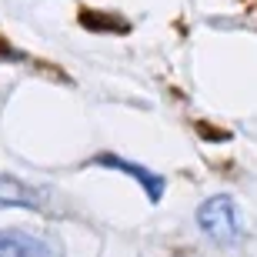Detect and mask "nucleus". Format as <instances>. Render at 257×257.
Returning a JSON list of instances; mask_svg holds the SVG:
<instances>
[{"label":"nucleus","mask_w":257,"mask_h":257,"mask_svg":"<svg viewBox=\"0 0 257 257\" xmlns=\"http://www.w3.org/2000/svg\"><path fill=\"white\" fill-rule=\"evenodd\" d=\"M197 227L214 244H240L244 240V217L230 194H214L197 207Z\"/></svg>","instance_id":"obj_1"},{"label":"nucleus","mask_w":257,"mask_h":257,"mask_svg":"<svg viewBox=\"0 0 257 257\" xmlns=\"http://www.w3.org/2000/svg\"><path fill=\"white\" fill-rule=\"evenodd\" d=\"M90 164H94V167H107V171L127 174L131 181H137L144 187V194H147V200H151V204H157V200L164 197L167 177H164V174H157V171H151V167H144V164H134V161H127V157H120V154H110V151L97 154Z\"/></svg>","instance_id":"obj_2"},{"label":"nucleus","mask_w":257,"mask_h":257,"mask_svg":"<svg viewBox=\"0 0 257 257\" xmlns=\"http://www.w3.org/2000/svg\"><path fill=\"white\" fill-rule=\"evenodd\" d=\"M0 257H60V250L27 230H0Z\"/></svg>","instance_id":"obj_3"},{"label":"nucleus","mask_w":257,"mask_h":257,"mask_svg":"<svg viewBox=\"0 0 257 257\" xmlns=\"http://www.w3.org/2000/svg\"><path fill=\"white\" fill-rule=\"evenodd\" d=\"M4 207H44V194L37 187L24 184L20 177H10V174H0V210Z\"/></svg>","instance_id":"obj_4"},{"label":"nucleus","mask_w":257,"mask_h":257,"mask_svg":"<svg viewBox=\"0 0 257 257\" xmlns=\"http://www.w3.org/2000/svg\"><path fill=\"white\" fill-rule=\"evenodd\" d=\"M80 27L97 30V34H104V30H120V34H127L131 24L120 20V17H110V14H100V10H80Z\"/></svg>","instance_id":"obj_5"}]
</instances>
